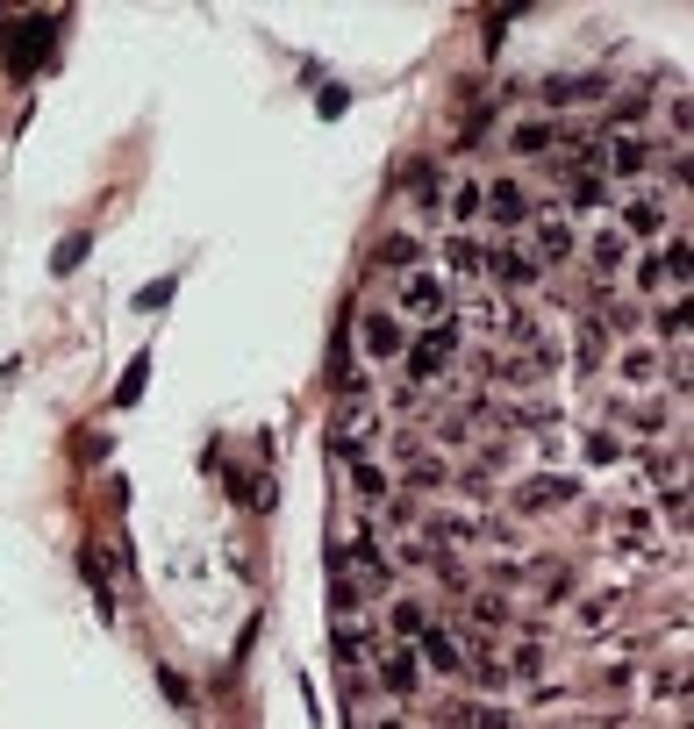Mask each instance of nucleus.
I'll return each instance as SVG.
<instances>
[{
    "mask_svg": "<svg viewBox=\"0 0 694 729\" xmlns=\"http://www.w3.org/2000/svg\"><path fill=\"white\" fill-rule=\"evenodd\" d=\"M401 351H409V323L387 300H366L351 315V358H366V372H380V364H401Z\"/></svg>",
    "mask_w": 694,
    "mask_h": 729,
    "instance_id": "nucleus-7",
    "label": "nucleus"
},
{
    "mask_svg": "<svg viewBox=\"0 0 694 729\" xmlns=\"http://www.w3.org/2000/svg\"><path fill=\"white\" fill-rule=\"evenodd\" d=\"M681 193H687V187H652V179H644V187H623V193H616V215H609V222L630 236V251H644V243H666L673 230H687Z\"/></svg>",
    "mask_w": 694,
    "mask_h": 729,
    "instance_id": "nucleus-1",
    "label": "nucleus"
},
{
    "mask_svg": "<svg viewBox=\"0 0 694 729\" xmlns=\"http://www.w3.org/2000/svg\"><path fill=\"white\" fill-rule=\"evenodd\" d=\"M430 265V243H422V230H395L380 236V251H372V272H387V279H401V272Z\"/></svg>",
    "mask_w": 694,
    "mask_h": 729,
    "instance_id": "nucleus-18",
    "label": "nucleus"
},
{
    "mask_svg": "<svg viewBox=\"0 0 694 729\" xmlns=\"http://www.w3.org/2000/svg\"><path fill=\"white\" fill-rule=\"evenodd\" d=\"M430 615H437V608L422 601V594H409V587H395V594L372 608V622H380V636H387V644H416Z\"/></svg>",
    "mask_w": 694,
    "mask_h": 729,
    "instance_id": "nucleus-14",
    "label": "nucleus"
},
{
    "mask_svg": "<svg viewBox=\"0 0 694 729\" xmlns=\"http://www.w3.org/2000/svg\"><path fill=\"white\" fill-rule=\"evenodd\" d=\"M172 286H179V279H150L144 294H137V308H144V315H150V308H165V300H172Z\"/></svg>",
    "mask_w": 694,
    "mask_h": 729,
    "instance_id": "nucleus-29",
    "label": "nucleus"
},
{
    "mask_svg": "<svg viewBox=\"0 0 694 729\" xmlns=\"http://www.w3.org/2000/svg\"><path fill=\"white\" fill-rule=\"evenodd\" d=\"M508 500H516V515L572 508V500H580V479H572V473H551V465H545V473H530V479H523V486H516V494H508Z\"/></svg>",
    "mask_w": 694,
    "mask_h": 729,
    "instance_id": "nucleus-16",
    "label": "nucleus"
},
{
    "mask_svg": "<svg viewBox=\"0 0 694 729\" xmlns=\"http://www.w3.org/2000/svg\"><path fill=\"white\" fill-rule=\"evenodd\" d=\"M558 136H566V122L537 115V108H523V115L502 122V150H508V158H523V165H545L551 150H558Z\"/></svg>",
    "mask_w": 694,
    "mask_h": 729,
    "instance_id": "nucleus-10",
    "label": "nucleus"
},
{
    "mask_svg": "<svg viewBox=\"0 0 694 729\" xmlns=\"http://www.w3.org/2000/svg\"><path fill=\"white\" fill-rule=\"evenodd\" d=\"M609 379H616V387H630V393H652V387H666V379H673V393H687V358H666L652 337H623V344H616V358H609Z\"/></svg>",
    "mask_w": 694,
    "mask_h": 729,
    "instance_id": "nucleus-6",
    "label": "nucleus"
},
{
    "mask_svg": "<svg viewBox=\"0 0 694 729\" xmlns=\"http://www.w3.org/2000/svg\"><path fill=\"white\" fill-rule=\"evenodd\" d=\"M86 257V236H72V243H57V272H72Z\"/></svg>",
    "mask_w": 694,
    "mask_h": 729,
    "instance_id": "nucleus-30",
    "label": "nucleus"
},
{
    "mask_svg": "<svg viewBox=\"0 0 694 729\" xmlns=\"http://www.w3.org/2000/svg\"><path fill=\"white\" fill-rule=\"evenodd\" d=\"M480 257H487V243H480V236H437V257H430V265L459 286V279H480Z\"/></svg>",
    "mask_w": 694,
    "mask_h": 729,
    "instance_id": "nucleus-19",
    "label": "nucleus"
},
{
    "mask_svg": "<svg viewBox=\"0 0 694 729\" xmlns=\"http://www.w3.org/2000/svg\"><path fill=\"white\" fill-rule=\"evenodd\" d=\"M158 694H165L172 708H193V679L179 673V665H158Z\"/></svg>",
    "mask_w": 694,
    "mask_h": 729,
    "instance_id": "nucleus-27",
    "label": "nucleus"
},
{
    "mask_svg": "<svg viewBox=\"0 0 694 729\" xmlns=\"http://www.w3.org/2000/svg\"><path fill=\"white\" fill-rule=\"evenodd\" d=\"M480 243H487V236H480ZM480 279H487V294H537V279H545V272L530 265V251H523V243H487Z\"/></svg>",
    "mask_w": 694,
    "mask_h": 729,
    "instance_id": "nucleus-11",
    "label": "nucleus"
},
{
    "mask_svg": "<svg viewBox=\"0 0 694 729\" xmlns=\"http://www.w3.org/2000/svg\"><path fill=\"white\" fill-rule=\"evenodd\" d=\"M337 465H344V486L366 500V515L387 508V500L401 494V486H395V465H387V458H337Z\"/></svg>",
    "mask_w": 694,
    "mask_h": 729,
    "instance_id": "nucleus-17",
    "label": "nucleus"
},
{
    "mask_svg": "<svg viewBox=\"0 0 694 729\" xmlns=\"http://www.w3.org/2000/svg\"><path fill=\"white\" fill-rule=\"evenodd\" d=\"M580 465H595V473H616V465H630V444H623V430H587V444H580Z\"/></svg>",
    "mask_w": 694,
    "mask_h": 729,
    "instance_id": "nucleus-21",
    "label": "nucleus"
},
{
    "mask_svg": "<svg viewBox=\"0 0 694 729\" xmlns=\"http://www.w3.org/2000/svg\"><path fill=\"white\" fill-rule=\"evenodd\" d=\"M387 308H395L409 329H422V323H451V315H459V286H451L437 265H416V272H401V279L387 286Z\"/></svg>",
    "mask_w": 694,
    "mask_h": 729,
    "instance_id": "nucleus-5",
    "label": "nucleus"
},
{
    "mask_svg": "<svg viewBox=\"0 0 694 729\" xmlns=\"http://www.w3.org/2000/svg\"><path fill=\"white\" fill-rule=\"evenodd\" d=\"M537 208H545V193L530 172H480V236L487 243H508Z\"/></svg>",
    "mask_w": 694,
    "mask_h": 729,
    "instance_id": "nucleus-3",
    "label": "nucleus"
},
{
    "mask_svg": "<svg viewBox=\"0 0 694 729\" xmlns=\"http://www.w3.org/2000/svg\"><path fill=\"white\" fill-rule=\"evenodd\" d=\"M609 86H616V72H566V80H545V86H537V101H545L537 115L587 108V101H609Z\"/></svg>",
    "mask_w": 694,
    "mask_h": 729,
    "instance_id": "nucleus-15",
    "label": "nucleus"
},
{
    "mask_svg": "<svg viewBox=\"0 0 694 729\" xmlns=\"http://www.w3.org/2000/svg\"><path fill=\"white\" fill-rule=\"evenodd\" d=\"M508 243H523V251H530V265H537V272H551V265H566V257L580 251V230H572L558 208H537V215L523 222V230L508 236Z\"/></svg>",
    "mask_w": 694,
    "mask_h": 729,
    "instance_id": "nucleus-9",
    "label": "nucleus"
},
{
    "mask_svg": "<svg viewBox=\"0 0 694 729\" xmlns=\"http://www.w3.org/2000/svg\"><path fill=\"white\" fill-rule=\"evenodd\" d=\"M144 387H150V351H144V358H129L123 387H115V408H137V401H144Z\"/></svg>",
    "mask_w": 694,
    "mask_h": 729,
    "instance_id": "nucleus-26",
    "label": "nucleus"
},
{
    "mask_svg": "<svg viewBox=\"0 0 694 729\" xmlns=\"http://www.w3.org/2000/svg\"><path fill=\"white\" fill-rule=\"evenodd\" d=\"M36 51H43V29L36 22H8V65L29 72V65H36Z\"/></svg>",
    "mask_w": 694,
    "mask_h": 729,
    "instance_id": "nucleus-22",
    "label": "nucleus"
},
{
    "mask_svg": "<svg viewBox=\"0 0 694 729\" xmlns=\"http://www.w3.org/2000/svg\"><path fill=\"white\" fill-rule=\"evenodd\" d=\"M587 257H595V272H601V279H623V265H630V236L616 230L609 215H601L595 230H587Z\"/></svg>",
    "mask_w": 694,
    "mask_h": 729,
    "instance_id": "nucleus-20",
    "label": "nucleus"
},
{
    "mask_svg": "<svg viewBox=\"0 0 694 729\" xmlns=\"http://www.w3.org/2000/svg\"><path fill=\"white\" fill-rule=\"evenodd\" d=\"M366 687H380L387 708H409V701H422V687H430V679H422V665H416L409 644H380V651H372Z\"/></svg>",
    "mask_w": 694,
    "mask_h": 729,
    "instance_id": "nucleus-8",
    "label": "nucleus"
},
{
    "mask_svg": "<svg viewBox=\"0 0 694 729\" xmlns=\"http://www.w3.org/2000/svg\"><path fill=\"white\" fill-rule=\"evenodd\" d=\"M459 358H465V329L459 323H422L409 329V351H401V393H416L422 401V387H444L451 372H459Z\"/></svg>",
    "mask_w": 694,
    "mask_h": 729,
    "instance_id": "nucleus-2",
    "label": "nucleus"
},
{
    "mask_svg": "<svg viewBox=\"0 0 694 729\" xmlns=\"http://www.w3.org/2000/svg\"><path fill=\"white\" fill-rule=\"evenodd\" d=\"M437 222H451L444 236H480V172H444V201Z\"/></svg>",
    "mask_w": 694,
    "mask_h": 729,
    "instance_id": "nucleus-13",
    "label": "nucleus"
},
{
    "mask_svg": "<svg viewBox=\"0 0 694 729\" xmlns=\"http://www.w3.org/2000/svg\"><path fill=\"white\" fill-rule=\"evenodd\" d=\"M409 193H416L422 215H437V201H444V165H416V172H409Z\"/></svg>",
    "mask_w": 694,
    "mask_h": 729,
    "instance_id": "nucleus-24",
    "label": "nucleus"
},
{
    "mask_svg": "<svg viewBox=\"0 0 694 729\" xmlns=\"http://www.w3.org/2000/svg\"><path fill=\"white\" fill-rule=\"evenodd\" d=\"M572 622H580L587 636H601V622H609V594H587L580 608H572Z\"/></svg>",
    "mask_w": 694,
    "mask_h": 729,
    "instance_id": "nucleus-28",
    "label": "nucleus"
},
{
    "mask_svg": "<svg viewBox=\"0 0 694 729\" xmlns=\"http://www.w3.org/2000/svg\"><path fill=\"white\" fill-rule=\"evenodd\" d=\"M580 594V580H572V566H537V601L558 608V601H572Z\"/></svg>",
    "mask_w": 694,
    "mask_h": 729,
    "instance_id": "nucleus-23",
    "label": "nucleus"
},
{
    "mask_svg": "<svg viewBox=\"0 0 694 729\" xmlns=\"http://www.w3.org/2000/svg\"><path fill=\"white\" fill-rule=\"evenodd\" d=\"M609 543H623V551L652 543V515H638V508H630V515H616V522H609Z\"/></svg>",
    "mask_w": 694,
    "mask_h": 729,
    "instance_id": "nucleus-25",
    "label": "nucleus"
},
{
    "mask_svg": "<svg viewBox=\"0 0 694 729\" xmlns=\"http://www.w3.org/2000/svg\"><path fill=\"white\" fill-rule=\"evenodd\" d=\"M630 279V300H687V230H673L666 243H644V251H630L623 265Z\"/></svg>",
    "mask_w": 694,
    "mask_h": 729,
    "instance_id": "nucleus-4",
    "label": "nucleus"
},
{
    "mask_svg": "<svg viewBox=\"0 0 694 729\" xmlns=\"http://www.w3.org/2000/svg\"><path fill=\"white\" fill-rule=\"evenodd\" d=\"M416 665L422 673H437V679H465V651H459V630H451L444 615H430L422 622V636H416Z\"/></svg>",
    "mask_w": 694,
    "mask_h": 729,
    "instance_id": "nucleus-12",
    "label": "nucleus"
}]
</instances>
